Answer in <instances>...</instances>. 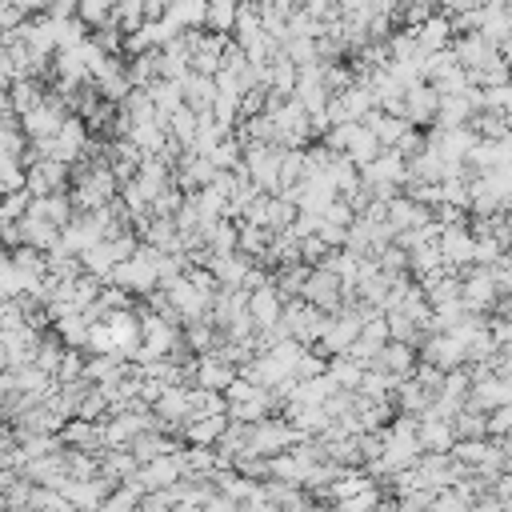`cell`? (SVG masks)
Wrapping results in <instances>:
<instances>
[{
	"label": "cell",
	"instance_id": "6da1fadb",
	"mask_svg": "<svg viewBox=\"0 0 512 512\" xmlns=\"http://www.w3.org/2000/svg\"><path fill=\"white\" fill-rule=\"evenodd\" d=\"M412 36H416V44H420V52H424V56H432V52H444V48L452 44V28H448V16H444V12H432L428 20H420V24L412 28Z\"/></svg>",
	"mask_w": 512,
	"mask_h": 512
},
{
	"label": "cell",
	"instance_id": "5b68a950",
	"mask_svg": "<svg viewBox=\"0 0 512 512\" xmlns=\"http://www.w3.org/2000/svg\"><path fill=\"white\" fill-rule=\"evenodd\" d=\"M56 0H16V8L24 12V16H40V12H48Z\"/></svg>",
	"mask_w": 512,
	"mask_h": 512
},
{
	"label": "cell",
	"instance_id": "277c9868",
	"mask_svg": "<svg viewBox=\"0 0 512 512\" xmlns=\"http://www.w3.org/2000/svg\"><path fill=\"white\" fill-rule=\"evenodd\" d=\"M112 4H116V0H76V20H80L84 28H100V24H108Z\"/></svg>",
	"mask_w": 512,
	"mask_h": 512
},
{
	"label": "cell",
	"instance_id": "3957f363",
	"mask_svg": "<svg viewBox=\"0 0 512 512\" xmlns=\"http://www.w3.org/2000/svg\"><path fill=\"white\" fill-rule=\"evenodd\" d=\"M232 20H236V0H208V12H204V28L228 36L232 32Z\"/></svg>",
	"mask_w": 512,
	"mask_h": 512
},
{
	"label": "cell",
	"instance_id": "7a4b0ae2",
	"mask_svg": "<svg viewBox=\"0 0 512 512\" xmlns=\"http://www.w3.org/2000/svg\"><path fill=\"white\" fill-rule=\"evenodd\" d=\"M204 12H208V0H172L164 8V20L176 32H200L204 28Z\"/></svg>",
	"mask_w": 512,
	"mask_h": 512
}]
</instances>
